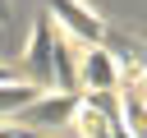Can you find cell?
I'll list each match as a JSON object with an SVG mask.
<instances>
[{"label": "cell", "instance_id": "obj_6", "mask_svg": "<svg viewBox=\"0 0 147 138\" xmlns=\"http://www.w3.org/2000/svg\"><path fill=\"white\" fill-rule=\"evenodd\" d=\"M124 124L133 138H147V97L138 87H124Z\"/></svg>", "mask_w": 147, "mask_h": 138}, {"label": "cell", "instance_id": "obj_3", "mask_svg": "<svg viewBox=\"0 0 147 138\" xmlns=\"http://www.w3.org/2000/svg\"><path fill=\"white\" fill-rule=\"evenodd\" d=\"M55 41H60V28L55 18H37V32H32V46H28V74L37 83H51L55 78Z\"/></svg>", "mask_w": 147, "mask_h": 138}, {"label": "cell", "instance_id": "obj_2", "mask_svg": "<svg viewBox=\"0 0 147 138\" xmlns=\"http://www.w3.org/2000/svg\"><path fill=\"white\" fill-rule=\"evenodd\" d=\"M78 110H83V97H69V92H41V97L18 115V124H28V129H64V124L78 120Z\"/></svg>", "mask_w": 147, "mask_h": 138}, {"label": "cell", "instance_id": "obj_9", "mask_svg": "<svg viewBox=\"0 0 147 138\" xmlns=\"http://www.w3.org/2000/svg\"><path fill=\"white\" fill-rule=\"evenodd\" d=\"M0 9H5V0H0Z\"/></svg>", "mask_w": 147, "mask_h": 138}, {"label": "cell", "instance_id": "obj_4", "mask_svg": "<svg viewBox=\"0 0 147 138\" xmlns=\"http://www.w3.org/2000/svg\"><path fill=\"white\" fill-rule=\"evenodd\" d=\"M119 87H124V74L110 60V51L106 46H87L83 51V92H119Z\"/></svg>", "mask_w": 147, "mask_h": 138}, {"label": "cell", "instance_id": "obj_5", "mask_svg": "<svg viewBox=\"0 0 147 138\" xmlns=\"http://www.w3.org/2000/svg\"><path fill=\"white\" fill-rule=\"evenodd\" d=\"M37 97H41L37 83H0V124L5 120H18Z\"/></svg>", "mask_w": 147, "mask_h": 138}, {"label": "cell", "instance_id": "obj_8", "mask_svg": "<svg viewBox=\"0 0 147 138\" xmlns=\"http://www.w3.org/2000/svg\"><path fill=\"white\" fill-rule=\"evenodd\" d=\"M0 83H18V78H14V74H9L5 64H0Z\"/></svg>", "mask_w": 147, "mask_h": 138}, {"label": "cell", "instance_id": "obj_7", "mask_svg": "<svg viewBox=\"0 0 147 138\" xmlns=\"http://www.w3.org/2000/svg\"><path fill=\"white\" fill-rule=\"evenodd\" d=\"M0 138H37V129H28V124H18V120H5V124H0Z\"/></svg>", "mask_w": 147, "mask_h": 138}, {"label": "cell", "instance_id": "obj_1", "mask_svg": "<svg viewBox=\"0 0 147 138\" xmlns=\"http://www.w3.org/2000/svg\"><path fill=\"white\" fill-rule=\"evenodd\" d=\"M46 14L55 18V28L64 37H74L78 46H101L106 41V23L83 5V0H46Z\"/></svg>", "mask_w": 147, "mask_h": 138}]
</instances>
